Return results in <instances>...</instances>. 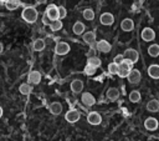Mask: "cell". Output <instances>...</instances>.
<instances>
[{
	"label": "cell",
	"instance_id": "obj_1",
	"mask_svg": "<svg viewBox=\"0 0 159 141\" xmlns=\"http://www.w3.org/2000/svg\"><path fill=\"white\" fill-rule=\"evenodd\" d=\"M37 16H39L37 10H36L34 6H26V7H24V10H22V12H21V17H22L26 22H29V24L36 22Z\"/></svg>",
	"mask_w": 159,
	"mask_h": 141
},
{
	"label": "cell",
	"instance_id": "obj_2",
	"mask_svg": "<svg viewBox=\"0 0 159 141\" xmlns=\"http://www.w3.org/2000/svg\"><path fill=\"white\" fill-rule=\"evenodd\" d=\"M133 69V62H130L129 60H125L119 65V69H118V76L119 77H128L130 70Z\"/></svg>",
	"mask_w": 159,
	"mask_h": 141
},
{
	"label": "cell",
	"instance_id": "obj_3",
	"mask_svg": "<svg viewBox=\"0 0 159 141\" xmlns=\"http://www.w3.org/2000/svg\"><path fill=\"white\" fill-rule=\"evenodd\" d=\"M45 14H46L47 17L51 20V22L55 21V20H58V10H57V5H55V4H50V5H47Z\"/></svg>",
	"mask_w": 159,
	"mask_h": 141
},
{
	"label": "cell",
	"instance_id": "obj_4",
	"mask_svg": "<svg viewBox=\"0 0 159 141\" xmlns=\"http://www.w3.org/2000/svg\"><path fill=\"white\" fill-rule=\"evenodd\" d=\"M70 50H71V47H70V45L67 44V42H63V41H60V42H57L56 44V46H55V52L57 54V55H66V54H68L70 52Z\"/></svg>",
	"mask_w": 159,
	"mask_h": 141
},
{
	"label": "cell",
	"instance_id": "obj_5",
	"mask_svg": "<svg viewBox=\"0 0 159 141\" xmlns=\"http://www.w3.org/2000/svg\"><path fill=\"white\" fill-rule=\"evenodd\" d=\"M123 56H124L125 60H129V61L133 62V64H135V62L139 60V54H138V51L134 50V49H127V50L124 51Z\"/></svg>",
	"mask_w": 159,
	"mask_h": 141
},
{
	"label": "cell",
	"instance_id": "obj_6",
	"mask_svg": "<svg viewBox=\"0 0 159 141\" xmlns=\"http://www.w3.org/2000/svg\"><path fill=\"white\" fill-rule=\"evenodd\" d=\"M87 121L89 125H93V126H97L102 122V116L99 115V112L97 111H92L87 115Z\"/></svg>",
	"mask_w": 159,
	"mask_h": 141
},
{
	"label": "cell",
	"instance_id": "obj_7",
	"mask_svg": "<svg viewBox=\"0 0 159 141\" xmlns=\"http://www.w3.org/2000/svg\"><path fill=\"white\" fill-rule=\"evenodd\" d=\"M80 117H81L80 112H78L77 110H75V109L68 110V111L66 112V115H65L66 121H67V122H70V124H75V122H77V121L80 120Z\"/></svg>",
	"mask_w": 159,
	"mask_h": 141
},
{
	"label": "cell",
	"instance_id": "obj_8",
	"mask_svg": "<svg viewBox=\"0 0 159 141\" xmlns=\"http://www.w3.org/2000/svg\"><path fill=\"white\" fill-rule=\"evenodd\" d=\"M41 81V74L39 71H30L27 75V84L29 85H37Z\"/></svg>",
	"mask_w": 159,
	"mask_h": 141
},
{
	"label": "cell",
	"instance_id": "obj_9",
	"mask_svg": "<svg viewBox=\"0 0 159 141\" xmlns=\"http://www.w3.org/2000/svg\"><path fill=\"white\" fill-rule=\"evenodd\" d=\"M81 101L84 106H93L96 104V99L91 92H83L81 95Z\"/></svg>",
	"mask_w": 159,
	"mask_h": 141
},
{
	"label": "cell",
	"instance_id": "obj_10",
	"mask_svg": "<svg viewBox=\"0 0 159 141\" xmlns=\"http://www.w3.org/2000/svg\"><path fill=\"white\" fill-rule=\"evenodd\" d=\"M127 79H128V81H129L130 84H134V85H135V84H138V82L140 81V79H142V74H140L139 70H137V69H132Z\"/></svg>",
	"mask_w": 159,
	"mask_h": 141
},
{
	"label": "cell",
	"instance_id": "obj_11",
	"mask_svg": "<svg viewBox=\"0 0 159 141\" xmlns=\"http://www.w3.org/2000/svg\"><path fill=\"white\" fill-rule=\"evenodd\" d=\"M99 21H101V24L104 25V26H111V25L114 22V16H113V14H111V12H103V14L101 15V17H99Z\"/></svg>",
	"mask_w": 159,
	"mask_h": 141
},
{
	"label": "cell",
	"instance_id": "obj_12",
	"mask_svg": "<svg viewBox=\"0 0 159 141\" xmlns=\"http://www.w3.org/2000/svg\"><path fill=\"white\" fill-rule=\"evenodd\" d=\"M142 39L144 41H152L155 39V31L152 27H144L142 30Z\"/></svg>",
	"mask_w": 159,
	"mask_h": 141
},
{
	"label": "cell",
	"instance_id": "obj_13",
	"mask_svg": "<svg viewBox=\"0 0 159 141\" xmlns=\"http://www.w3.org/2000/svg\"><path fill=\"white\" fill-rule=\"evenodd\" d=\"M158 126H159L158 120L154 119V117H148V119H145V121H144V127H145L147 130H149V131L157 130Z\"/></svg>",
	"mask_w": 159,
	"mask_h": 141
},
{
	"label": "cell",
	"instance_id": "obj_14",
	"mask_svg": "<svg viewBox=\"0 0 159 141\" xmlns=\"http://www.w3.org/2000/svg\"><path fill=\"white\" fill-rule=\"evenodd\" d=\"M82 39L83 41L87 44V45H94L96 44V34L93 31H86L83 35H82Z\"/></svg>",
	"mask_w": 159,
	"mask_h": 141
},
{
	"label": "cell",
	"instance_id": "obj_15",
	"mask_svg": "<svg viewBox=\"0 0 159 141\" xmlns=\"http://www.w3.org/2000/svg\"><path fill=\"white\" fill-rule=\"evenodd\" d=\"M96 46H97V50L101 51V52H109L111 49H112L111 44L107 40H99V41H97Z\"/></svg>",
	"mask_w": 159,
	"mask_h": 141
},
{
	"label": "cell",
	"instance_id": "obj_16",
	"mask_svg": "<svg viewBox=\"0 0 159 141\" xmlns=\"http://www.w3.org/2000/svg\"><path fill=\"white\" fill-rule=\"evenodd\" d=\"M70 87H71V91H72L73 94H80V92H82V90H83V82H82L80 79H76V80H73V81L71 82Z\"/></svg>",
	"mask_w": 159,
	"mask_h": 141
},
{
	"label": "cell",
	"instance_id": "obj_17",
	"mask_svg": "<svg viewBox=\"0 0 159 141\" xmlns=\"http://www.w3.org/2000/svg\"><path fill=\"white\" fill-rule=\"evenodd\" d=\"M120 29L123 31H132L134 29V22L132 19L127 17V19H123L122 22H120Z\"/></svg>",
	"mask_w": 159,
	"mask_h": 141
},
{
	"label": "cell",
	"instance_id": "obj_18",
	"mask_svg": "<svg viewBox=\"0 0 159 141\" xmlns=\"http://www.w3.org/2000/svg\"><path fill=\"white\" fill-rule=\"evenodd\" d=\"M148 75L152 77V79H159V65L158 64H152L149 67H148Z\"/></svg>",
	"mask_w": 159,
	"mask_h": 141
},
{
	"label": "cell",
	"instance_id": "obj_19",
	"mask_svg": "<svg viewBox=\"0 0 159 141\" xmlns=\"http://www.w3.org/2000/svg\"><path fill=\"white\" fill-rule=\"evenodd\" d=\"M107 99L109 100V101H116L118 97H119V91H118V89H116V87H109L108 90H107Z\"/></svg>",
	"mask_w": 159,
	"mask_h": 141
},
{
	"label": "cell",
	"instance_id": "obj_20",
	"mask_svg": "<svg viewBox=\"0 0 159 141\" xmlns=\"http://www.w3.org/2000/svg\"><path fill=\"white\" fill-rule=\"evenodd\" d=\"M48 110H50V112H51L52 115H60V114L62 112V105H61L60 102L55 101V102L50 104Z\"/></svg>",
	"mask_w": 159,
	"mask_h": 141
},
{
	"label": "cell",
	"instance_id": "obj_21",
	"mask_svg": "<svg viewBox=\"0 0 159 141\" xmlns=\"http://www.w3.org/2000/svg\"><path fill=\"white\" fill-rule=\"evenodd\" d=\"M147 110L149 112H157V111H159V101L155 100V99L148 101L147 102Z\"/></svg>",
	"mask_w": 159,
	"mask_h": 141
},
{
	"label": "cell",
	"instance_id": "obj_22",
	"mask_svg": "<svg viewBox=\"0 0 159 141\" xmlns=\"http://www.w3.org/2000/svg\"><path fill=\"white\" fill-rule=\"evenodd\" d=\"M72 30H73V32H75L76 35H83V34H84V24L81 22V21H76V22L73 24Z\"/></svg>",
	"mask_w": 159,
	"mask_h": 141
},
{
	"label": "cell",
	"instance_id": "obj_23",
	"mask_svg": "<svg viewBox=\"0 0 159 141\" xmlns=\"http://www.w3.org/2000/svg\"><path fill=\"white\" fill-rule=\"evenodd\" d=\"M46 46V42L43 39H36L34 42H32V49L35 51H42Z\"/></svg>",
	"mask_w": 159,
	"mask_h": 141
},
{
	"label": "cell",
	"instance_id": "obj_24",
	"mask_svg": "<svg viewBox=\"0 0 159 141\" xmlns=\"http://www.w3.org/2000/svg\"><path fill=\"white\" fill-rule=\"evenodd\" d=\"M4 4H5V7H6L7 10H10V11L16 10V9L21 5V2L17 1V0H7V1H5Z\"/></svg>",
	"mask_w": 159,
	"mask_h": 141
},
{
	"label": "cell",
	"instance_id": "obj_25",
	"mask_svg": "<svg viewBox=\"0 0 159 141\" xmlns=\"http://www.w3.org/2000/svg\"><path fill=\"white\" fill-rule=\"evenodd\" d=\"M148 54L152 57H158L159 56V45L158 44H152L148 47Z\"/></svg>",
	"mask_w": 159,
	"mask_h": 141
},
{
	"label": "cell",
	"instance_id": "obj_26",
	"mask_svg": "<svg viewBox=\"0 0 159 141\" xmlns=\"http://www.w3.org/2000/svg\"><path fill=\"white\" fill-rule=\"evenodd\" d=\"M87 65H89V66L97 69V67L101 66V60H99V57H97V56H89V57L87 59Z\"/></svg>",
	"mask_w": 159,
	"mask_h": 141
},
{
	"label": "cell",
	"instance_id": "obj_27",
	"mask_svg": "<svg viewBox=\"0 0 159 141\" xmlns=\"http://www.w3.org/2000/svg\"><path fill=\"white\" fill-rule=\"evenodd\" d=\"M140 99H142V96H140V92L138 90L130 91V94H129V101L130 102H139Z\"/></svg>",
	"mask_w": 159,
	"mask_h": 141
},
{
	"label": "cell",
	"instance_id": "obj_28",
	"mask_svg": "<svg viewBox=\"0 0 159 141\" xmlns=\"http://www.w3.org/2000/svg\"><path fill=\"white\" fill-rule=\"evenodd\" d=\"M82 16H83L86 20L91 21V20L94 19V11H93L92 9H89V7H87V9H84V10L82 11Z\"/></svg>",
	"mask_w": 159,
	"mask_h": 141
},
{
	"label": "cell",
	"instance_id": "obj_29",
	"mask_svg": "<svg viewBox=\"0 0 159 141\" xmlns=\"http://www.w3.org/2000/svg\"><path fill=\"white\" fill-rule=\"evenodd\" d=\"M19 90L22 95H30L32 92V86L29 85V84H22V85H20Z\"/></svg>",
	"mask_w": 159,
	"mask_h": 141
},
{
	"label": "cell",
	"instance_id": "obj_30",
	"mask_svg": "<svg viewBox=\"0 0 159 141\" xmlns=\"http://www.w3.org/2000/svg\"><path fill=\"white\" fill-rule=\"evenodd\" d=\"M62 29V21L61 20H55L50 24V30L51 31H58Z\"/></svg>",
	"mask_w": 159,
	"mask_h": 141
},
{
	"label": "cell",
	"instance_id": "obj_31",
	"mask_svg": "<svg viewBox=\"0 0 159 141\" xmlns=\"http://www.w3.org/2000/svg\"><path fill=\"white\" fill-rule=\"evenodd\" d=\"M118 69H119V66L116 65L114 62H111V64L108 65V72L112 74V75H117V74H118Z\"/></svg>",
	"mask_w": 159,
	"mask_h": 141
},
{
	"label": "cell",
	"instance_id": "obj_32",
	"mask_svg": "<svg viewBox=\"0 0 159 141\" xmlns=\"http://www.w3.org/2000/svg\"><path fill=\"white\" fill-rule=\"evenodd\" d=\"M57 10H58V20H62L66 17L67 15V10L65 6H57Z\"/></svg>",
	"mask_w": 159,
	"mask_h": 141
},
{
	"label": "cell",
	"instance_id": "obj_33",
	"mask_svg": "<svg viewBox=\"0 0 159 141\" xmlns=\"http://www.w3.org/2000/svg\"><path fill=\"white\" fill-rule=\"evenodd\" d=\"M96 67H92V66H89V65H86V67H84V74L86 75H88V76H92V75H94L96 74Z\"/></svg>",
	"mask_w": 159,
	"mask_h": 141
},
{
	"label": "cell",
	"instance_id": "obj_34",
	"mask_svg": "<svg viewBox=\"0 0 159 141\" xmlns=\"http://www.w3.org/2000/svg\"><path fill=\"white\" fill-rule=\"evenodd\" d=\"M123 61H124V56H123V54H119V55L114 56V59H113V62H114L116 65H118V66H119Z\"/></svg>",
	"mask_w": 159,
	"mask_h": 141
},
{
	"label": "cell",
	"instance_id": "obj_35",
	"mask_svg": "<svg viewBox=\"0 0 159 141\" xmlns=\"http://www.w3.org/2000/svg\"><path fill=\"white\" fill-rule=\"evenodd\" d=\"M41 21H42V24H43L45 26H50V24H51V20L47 17V15H46V14H43V15H42Z\"/></svg>",
	"mask_w": 159,
	"mask_h": 141
},
{
	"label": "cell",
	"instance_id": "obj_36",
	"mask_svg": "<svg viewBox=\"0 0 159 141\" xmlns=\"http://www.w3.org/2000/svg\"><path fill=\"white\" fill-rule=\"evenodd\" d=\"M2 50H4V46H2V44H1V42H0V54H1V52H2Z\"/></svg>",
	"mask_w": 159,
	"mask_h": 141
},
{
	"label": "cell",
	"instance_id": "obj_37",
	"mask_svg": "<svg viewBox=\"0 0 159 141\" xmlns=\"http://www.w3.org/2000/svg\"><path fill=\"white\" fill-rule=\"evenodd\" d=\"M2 112H4V111H2V107H0V117L2 116Z\"/></svg>",
	"mask_w": 159,
	"mask_h": 141
}]
</instances>
